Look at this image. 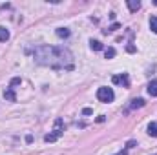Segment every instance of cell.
I'll return each mask as SVG.
<instances>
[{"instance_id":"cell-1","label":"cell","mask_w":157,"mask_h":155,"mask_svg":"<svg viewBox=\"0 0 157 155\" xmlns=\"http://www.w3.org/2000/svg\"><path fill=\"white\" fill-rule=\"evenodd\" d=\"M33 57L40 66H48L51 70H73V55L64 46H39L35 47Z\"/></svg>"},{"instance_id":"cell-2","label":"cell","mask_w":157,"mask_h":155,"mask_svg":"<svg viewBox=\"0 0 157 155\" xmlns=\"http://www.w3.org/2000/svg\"><path fill=\"white\" fill-rule=\"evenodd\" d=\"M62 133H64V120L59 117V119L55 120V128H53V133H48V135L44 137V141H46V142H55V141H57V139H59Z\"/></svg>"},{"instance_id":"cell-3","label":"cell","mask_w":157,"mask_h":155,"mask_svg":"<svg viewBox=\"0 0 157 155\" xmlns=\"http://www.w3.org/2000/svg\"><path fill=\"white\" fill-rule=\"evenodd\" d=\"M97 99H99L101 102H112V100L115 99V93H113V89H112V88L102 86V88H99V89H97Z\"/></svg>"},{"instance_id":"cell-4","label":"cell","mask_w":157,"mask_h":155,"mask_svg":"<svg viewBox=\"0 0 157 155\" xmlns=\"http://www.w3.org/2000/svg\"><path fill=\"white\" fill-rule=\"evenodd\" d=\"M112 82H113V84H121V86H124V88L130 86V78H128L126 73H122V75H113V77H112Z\"/></svg>"},{"instance_id":"cell-5","label":"cell","mask_w":157,"mask_h":155,"mask_svg":"<svg viewBox=\"0 0 157 155\" xmlns=\"http://www.w3.org/2000/svg\"><path fill=\"white\" fill-rule=\"evenodd\" d=\"M126 6H128V9H130L132 13H135V11L141 9V2H139V0H128Z\"/></svg>"},{"instance_id":"cell-6","label":"cell","mask_w":157,"mask_h":155,"mask_svg":"<svg viewBox=\"0 0 157 155\" xmlns=\"http://www.w3.org/2000/svg\"><path fill=\"white\" fill-rule=\"evenodd\" d=\"M4 97H6V100H9V102H15V100H17V95H15L13 88H7V89L4 91Z\"/></svg>"},{"instance_id":"cell-7","label":"cell","mask_w":157,"mask_h":155,"mask_svg":"<svg viewBox=\"0 0 157 155\" xmlns=\"http://www.w3.org/2000/svg\"><path fill=\"white\" fill-rule=\"evenodd\" d=\"M143 106H144V99H133L128 110H135V108H143Z\"/></svg>"},{"instance_id":"cell-8","label":"cell","mask_w":157,"mask_h":155,"mask_svg":"<svg viewBox=\"0 0 157 155\" xmlns=\"http://www.w3.org/2000/svg\"><path fill=\"white\" fill-rule=\"evenodd\" d=\"M148 93H150L152 97H157V78L148 84Z\"/></svg>"},{"instance_id":"cell-9","label":"cell","mask_w":157,"mask_h":155,"mask_svg":"<svg viewBox=\"0 0 157 155\" xmlns=\"http://www.w3.org/2000/svg\"><path fill=\"white\" fill-rule=\"evenodd\" d=\"M57 37L68 39V37H70V29H68V28H59V29H57Z\"/></svg>"},{"instance_id":"cell-10","label":"cell","mask_w":157,"mask_h":155,"mask_svg":"<svg viewBox=\"0 0 157 155\" xmlns=\"http://www.w3.org/2000/svg\"><path fill=\"white\" fill-rule=\"evenodd\" d=\"M90 47H91V49H93V51H101V49H102V44H101V42H99V40H90Z\"/></svg>"},{"instance_id":"cell-11","label":"cell","mask_w":157,"mask_h":155,"mask_svg":"<svg viewBox=\"0 0 157 155\" xmlns=\"http://www.w3.org/2000/svg\"><path fill=\"white\" fill-rule=\"evenodd\" d=\"M148 133L152 137H157V122H150L148 124Z\"/></svg>"},{"instance_id":"cell-12","label":"cell","mask_w":157,"mask_h":155,"mask_svg":"<svg viewBox=\"0 0 157 155\" xmlns=\"http://www.w3.org/2000/svg\"><path fill=\"white\" fill-rule=\"evenodd\" d=\"M7 39H9V31L6 28H0V42H6Z\"/></svg>"},{"instance_id":"cell-13","label":"cell","mask_w":157,"mask_h":155,"mask_svg":"<svg viewBox=\"0 0 157 155\" xmlns=\"http://www.w3.org/2000/svg\"><path fill=\"white\" fill-rule=\"evenodd\" d=\"M150 29L157 33V17H150Z\"/></svg>"},{"instance_id":"cell-14","label":"cell","mask_w":157,"mask_h":155,"mask_svg":"<svg viewBox=\"0 0 157 155\" xmlns=\"http://www.w3.org/2000/svg\"><path fill=\"white\" fill-rule=\"evenodd\" d=\"M104 55H106V59H113V57H115V49H113V47H108V49L104 51Z\"/></svg>"},{"instance_id":"cell-15","label":"cell","mask_w":157,"mask_h":155,"mask_svg":"<svg viewBox=\"0 0 157 155\" xmlns=\"http://www.w3.org/2000/svg\"><path fill=\"white\" fill-rule=\"evenodd\" d=\"M17 84H20V78H18V77H15L13 80H11V84H9V88H13V89H15V86H17Z\"/></svg>"},{"instance_id":"cell-16","label":"cell","mask_w":157,"mask_h":155,"mask_svg":"<svg viewBox=\"0 0 157 155\" xmlns=\"http://www.w3.org/2000/svg\"><path fill=\"white\" fill-rule=\"evenodd\" d=\"M82 113H84V115H90V113H91V110H90V108H84V110H82Z\"/></svg>"},{"instance_id":"cell-17","label":"cell","mask_w":157,"mask_h":155,"mask_svg":"<svg viewBox=\"0 0 157 155\" xmlns=\"http://www.w3.org/2000/svg\"><path fill=\"white\" fill-rule=\"evenodd\" d=\"M117 155H128V152L124 150V152H121V153H117Z\"/></svg>"},{"instance_id":"cell-18","label":"cell","mask_w":157,"mask_h":155,"mask_svg":"<svg viewBox=\"0 0 157 155\" xmlns=\"http://www.w3.org/2000/svg\"><path fill=\"white\" fill-rule=\"evenodd\" d=\"M155 6H157V0H155Z\"/></svg>"}]
</instances>
